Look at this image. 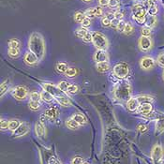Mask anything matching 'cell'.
Instances as JSON below:
<instances>
[{"label":"cell","mask_w":164,"mask_h":164,"mask_svg":"<svg viewBox=\"0 0 164 164\" xmlns=\"http://www.w3.org/2000/svg\"><path fill=\"white\" fill-rule=\"evenodd\" d=\"M146 26L148 27H154L157 24V18L156 16H150L149 19H146Z\"/></svg>","instance_id":"27"},{"label":"cell","mask_w":164,"mask_h":164,"mask_svg":"<svg viewBox=\"0 0 164 164\" xmlns=\"http://www.w3.org/2000/svg\"><path fill=\"white\" fill-rule=\"evenodd\" d=\"M137 130L140 131V132H145V131L147 130V127L145 126V125H144V124H139L137 126Z\"/></svg>","instance_id":"49"},{"label":"cell","mask_w":164,"mask_h":164,"mask_svg":"<svg viewBox=\"0 0 164 164\" xmlns=\"http://www.w3.org/2000/svg\"><path fill=\"white\" fill-rule=\"evenodd\" d=\"M121 20H118V19L116 18H114V19H112V21H111V26L112 28H117L118 26V24H119V22H120Z\"/></svg>","instance_id":"47"},{"label":"cell","mask_w":164,"mask_h":164,"mask_svg":"<svg viewBox=\"0 0 164 164\" xmlns=\"http://www.w3.org/2000/svg\"><path fill=\"white\" fill-rule=\"evenodd\" d=\"M154 65H155V61H154L153 58H151V57H144L140 62L141 67H142L143 69H145V70L152 69Z\"/></svg>","instance_id":"12"},{"label":"cell","mask_w":164,"mask_h":164,"mask_svg":"<svg viewBox=\"0 0 164 164\" xmlns=\"http://www.w3.org/2000/svg\"><path fill=\"white\" fill-rule=\"evenodd\" d=\"M20 125H21L20 121L17 120V119L11 120V121H9V130L14 131L16 128H17L19 126H20Z\"/></svg>","instance_id":"24"},{"label":"cell","mask_w":164,"mask_h":164,"mask_svg":"<svg viewBox=\"0 0 164 164\" xmlns=\"http://www.w3.org/2000/svg\"><path fill=\"white\" fill-rule=\"evenodd\" d=\"M139 47L142 51H148L152 47V40L149 37L142 36L139 38Z\"/></svg>","instance_id":"8"},{"label":"cell","mask_w":164,"mask_h":164,"mask_svg":"<svg viewBox=\"0 0 164 164\" xmlns=\"http://www.w3.org/2000/svg\"><path fill=\"white\" fill-rule=\"evenodd\" d=\"M67 69H69V67H67V64L64 63V62H59L56 65V70L59 73H66Z\"/></svg>","instance_id":"23"},{"label":"cell","mask_w":164,"mask_h":164,"mask_svg":"<svg viewBox=\"0 0 164 164\" xmlns=\"http://www.w3.org/2000/svg\"><path fill=\"white\" fill-rule=\"evenodd\" d=\"M157 132L161 133L164 131V119H159L157 122Z\"/></svg>","instance_id":"32"},{"label":"cell","mask_w":164,"mask_h":164,"mask_svg":"<svg viewBox=\"0 0 164 164\" xmlns=\"http://www.w3.org/2000/svg\"><path fill=\"white\" fill-rule=\"evenodd\" d=\"M43 88L44 90H46L49 93H51L53 96H56V97H58V96H62V91L60 90L58 86H56L53 83H43Z\"/></svg>","instance_id":"9"},{"label":"cell","mask_w":164,"mask_h":164,"mask_svg":"<svg viewBox=\"0 0 164 164\" xmlns=\"http://www.w3.org/2000/svg\"><path fill=\"white\" fill-rule=\"evenodd\" d=\"M163 80H164V73H163Z\"/></svg>","instance_id":"60"},{"label":"cell","mask_w":164,"mask_h":164,"mask_svg":"<svg viewBox=\"0 0 164 164\" xmlns=\"http://www.w3.org/2000/svg\"><path fill=\"white\" fill-rule=\"evenodd\" d=\"M141 32H142V35L144 37H149L151 35V28L148 27V26H145V27H143L142 30H141Z\"/></svg>","instance_id":"41"},{"label":"cell","mask_w":164,"mask_h":164,"mask_svg":"<svg viewBox=\"0 0 164 164\" xmlns=\"http://www.w3.org/2000/svg\"><path fill=\"white\" fill-rule=\"evenodd\" d=\"M152 159L155 162H159L162 159V156H163V149L162 147L160 145H155L153 147V150H152Z\"/></svg>","instance_id":"10"},{"label":"cell","mask_w":164,"mask_h":164,"mask_svg":"<svg viewBox=\"0 0 164 164\" xmlns=\"http://www.w3.org/2000/svg\"><path fill=\"white\" fill-rule=\"evenodd\" d=\"M109 2L110 0H99V3L101 7H106V6H109Z\"/></svg>","instance_id":"53"},{"label":"cell","mask_w":164,"mask_h":164,"mask_svg":"<svg viewBox=\"0 0 164 164\" xmlns=\"http://www.w3.org/2000/svg\"><path fill=\"white\" fill-rule=\"evenodd\" d=\"M28 48H29L30 52L36 54L38 59H42L45 53V42L43 37L38 32L33 33L29 38Z\"/></svg>","instance_id":"1"},{"label":"cell","mask_w":164,"mask_h":164,"mask_svg":"<svg viewBox=\"0 0 164 164\" xmlns=\"http://www.w3.org/2000/svg\"><path fill=\"white\" fill-rule=\"evenodd\" d=\"M130 72V67L128 65L124 62L118 63L114 67V74L119 79H123L127 77Z\"/></svg>","instance_id":"5"},{"label":"cell","mask_w":164,"mask_h":164,"mask_svg":"<svg viewBox=\"0 0 164 164\" xmlns=\"http://www.w3.org/2000/svg\"><path fill=\"white\" fill-rule=\"evenodd\" d=\"M35 130H36V133L38 136H42L45 133V130H44V126L42 123H37L35 125Z\"/></svg>","instance_id":"22"},{"label":"cell","mask_w":164,"mask_h":164,"mask_svg":"<svg viewBox=\"0 0 164 164\" xmlns=\"http://www.w3.org/2000/svg\"><path fill=\"white\" fill-rule=\"evenodd\" d=\"M83 2H86V3H88V2H91L92 0H83Z\"/></svg>","instance_id":"57"},{"label":"cell","mask_w":164,"mask_h":164,"mask_svg":"<svg viewBox=\"0 0 164 164\" xmlns=\"http://www.w3.org/2000/svg\"><path fill=\"white\" fill-rule=\"evenodd\" d=\"M40 96H41V99L46 102H51L54 99V96L51 94V93L46 91V90H43V91L40 93Z\"/></svg>","instance_id":"19"},{"label":"cell","mask_w":164,"mask_h":164,"mask_svg":"<svg viewBox=\"0 0 164 164\" xmlns=\"http://www.w3.org/2000/svg\"><path fill=\"white\" fill-rule=\"evenodd\" d=\"M66 76L69 77V78H72V77H75L77 75V69L75 67H69L66 71Z\"/></svg>","instance_id":"29"},{"label":"cell","mask_w":164,"mask_h":164,"mask_svg":"<svg viewBox=\"0 0 164 164\" xmlns=\"http://www.w3.org/2000/svg\"><path fill=\"white\" fill-rule=\"evenodd\" d=\"M161 3H162V5L164 6V0H161Z\"/></svg>","instance_id":"58"},{"label":"cell","mask_w":164,"mask_h":164,"mask_svg":"<svg viewBox=\"0 0 164 164\" xmlns=\"http://www.w3.org/2000/svg\"><path fill=\"white\" fill-rule=\"evenodd\" d=\"M9 48H16V49H19L21 46V42L18 40H16V38H12V40H9Z\"/></svg>","instance_id":"30"},{"label":"cell","mask_w":164,"mask_h":164,"mask_svg":"<svg viewBox=\"0 0 164 164\" xmlns=\"http://www.w3.org/2000/svg\"><path fill=\"white\" fill-rule=\"evenodd\" d=\"M8 54L11 58H16V57L20 56V50L16 49V48H9L8 51Z\"/></svg>","instance_id":"25"},{"label":"cell","mask_w":164,"mask_h":164,"mask_svg":"<svg viewBox=\"0 0 164 164\" xmlns=\"http://www.w3.org/2000/svg\"><path fill=\"white\" fill-rule=\"evenodd\" d=\"M54 162H56V159L54 157H51V159L49 160V164H54Z\"/></svg>","instance_id":"55"},{"label":"cell","mask_w":164,"mask_h":164,"mask_svg":"<svg viewBox=\"0 0 164 164\" xmlns=\"http://www.w3.org/2000/svg\"><path fill=\"white\" fill-rule=\"evenodd\" d=\"M56 101H58L60 105L64 106V107H69V106L71 105L70 101L65 96H58V97H56Z\"/></svg>","instance_id":"18"},{"label":"cell","mask_w":164,"mask_h":164,"mask_svg":"<svg viewBox=\"0 0 164 164\" xmlns=\"http://www.w3.org/2000/svg\"><path fill=\"white\" fill-rule=\"evenodd\" d=\"M8 87H9V83H8V81L1 83V91H0V92H1V96H3V94H4L6 91H7Z\"/></svg>","instance_id":"46"},{"label":"cell","mask_w":164,"mask_h":164,"mask_svg":"<svg viewBox=\"0 0 164 164\" xmlns=\"http://www.w3.org/2000/svg\"><path fill=\"white\" fill-rule=\"evenodd\" d=\"M137 99L140 103H146V102H150L151 103V101H153V99L149 97V96H140V97H137Z\"/></svg>","instance_id":"31"},{"label":"cell","mask_w":164,"mask_h":164,"mask_svg":"<svg viewBox=\"0 0 164 164\" xmlns=\"http://www.w3.org/2000/svg\"><path fill=\"white\" fill-rule=\"evenodd\" d=\"M69 94H76L77 92H78V86H77L76 85H69V88H67V91Z\"/></svg>","instance_id":"37"},{"label":"cell","mask_w":164,"mask_h":164,"mask_svg":"<svg viewBox=\"0 0 164 164\" xmlns=\"http://www.w3.org/2000/svg\"><path fill=\"white\" fill-rule=\"evenodd\" d=\"M111 21L108 17H103L101 19V25L103 27H108L111 25Z\"/></svg>","instance_id":"39"},{"label":"cell","mask_w":164,"mask_h":164,"mask_svg":"<svg viewBox=\"0 0 164 164\" xmlns=\"http://www.w3.org/2000/svg\"><path fill=\"white\" fill-rule=\"evenodd\" d=\"M66 125L67 127L69 128V130H77V128H79L80 124L78 123V122H76L74 119H69L67 122H66Z\"/></svg>","instance_id":"20"},{"label":"cell","mask_w":164,"mask_h":164,"mask_svg":"<svg viewBox=\"0 0 164 164\" xmlns=\"http://www.w3.org/2000/svg\"><path fill=\"white\" fill-rule=\"evenodd\" d=\"M24 62L26 65L28 66H34V65H36V64L38 62V57L34 53H32V52H27L26 54H25V56H24Z\"/></svg>","instance_id":"11"},{"label":"cell","mask_w":164,"mask_h":164,"mask_svg":"<svg viewBox=\"0 0 164 164\" xmlns=\"http://www.w3.org/2000/svg\"><path fill=\"white\" fill-rule=\"evenodd\" d=\"M11 94L13 96V98L18 99V101H24V99H26L28 92L26 88L24 87V86H16L11 91Z\"/></svg>","instance_id":"6"},{"label":"cell","mask_w":164,"mask_h":164,"mask_svg":"<svg viewBox=\"0 0 164 164\" xmlns=\"http://www.w3.org/2000/svg\"><path fill=\"white\" fill-rule=\"evenodd\" d=\"M159 164H164V161H162V162H160Z\"/></svg>","instance_id":"59"},{"label":"cell","mask_w":164,"mask_h":164,"mask_svg":"<svg viewBox=\"0 0 164 164\" xmlns=\"http://www.w3.org/2000/svg\"><path fill=\"white\" fill-rule=\"evenodd\" d=\"M29 130H30L29 124L25 123V122H22V123H21L20 126H19V127L13 131V133H12V136H13V137H21V136H24V135L26 134Z\"/></svg>","instance_id":"7"},{"label":"cell","mask_w":164,"mask_h":164,"mask_svg":"<svg viewBox=\"0 0 164 164\" xmlns=\"http://www.w3.org/2000/svg\"><path fill=\"white\" fill-rule=\"evenodd\" d=\"M87 29L86 28H85V27H80V28H77L76 29V31H75V35L78 38H83L85 36L86 34H87Z\"/></svg>","instance_id":"26"},{"label":"cell","mask_w":164,"mask_h":164,"mask_svg":"<svg viewBox=\"0 0 164 164\" xmlns=\"http://www.w3.org/2000/svg\"><path fill=\"white\" fill-rule=\"evenodd\" d=\"M118 4H119V0H110V2H109V7L110 8L117 7Z\"/></svg>","instance_id":"52"},{"label":"cell","mask_w":164,"mask_h":164,"mask_svg":"<svg viewBox=\"0 0 164 164\" xmlns=\"http://www.w3.org/2000/svg\"><path fill=\"white\" fill-rule=\"evenodd\" d=\"M92 36H93L92 42L95 45L96 48H98V50L107 49L109 42L104 34H102L101 32H99V31H94L92 32Z\"/></svg>","instance_id":"4"},{"label":"cell","mask_w":164,"mask_h":164,"mask_svg":"<svg viewBox=\"0 0 164 164\" xmlns=\"http://www.w3.org/2000/svg\"><path fill=\"white\" fill-rule=\"evenodd\" d=\"M157 63L161 67H164V54H160L157 56Z\"/></svg>","instance_id":"51"},{"label":"cell","mask_w":164,"mask_h":164,"mask_svg":"<svg viewBox=\"0 0 164 164\" xmlns=\"http://www.w3.org/2000/svg\"><path fill=\"white\" fill-rule=\"evenodd\" d=\"M83 41L85 43H89L91 42V41L93 40V36H92V33H90V32H87V34L85 35V37H83Z\"/></svg>","instance_id":"38"},{"label":"cell","mask_w":164,"mask_h":164,"mask_svg":"<svg viewBox=\"0 0 164 164\" xmlns=\"http://www.w3.org/2000/svg\"><path fill=\"white\" fill-rule=\"evenodd\" d=\"M139 104L140 102L138 101L137 98H130L127 102V107L130 112H133L136 110V109L139 108Z\"/></svg>","instance_id":"15"},{"label":"cell","mask_w":164,"mask_h":164,"mask_svg":"<svg viewBox=\"0 0 164 164\" xmlns=\"http://www.w3.org/2000/svg\"><path fill=\"white\" fill-rule=\"evenodd\" d=\"M130 85L127 82H121L120 83H118V85L114 90L115 97L120 101H128L130 98Z\"/></svg>","instance_id":"2"},{"label":"cell","mask_w":164,"mask_h":164,"mask_svg":"<svg viewBox=\"0 0 164 164\" xmlns=\"http://www.w3.org/2000/svg\"><path fill=\"white\" fill-rule=\"evenodd\" d=\"M94 58L98 63L105 62V61L108 60V54L105 52V50H98L95 54Z\"/></svg>","instance_id":"13"},{"label":"cell","mask_w":164,"mask_h":164,"mask_svg":"<svg viewBox=\"0 0 164 164\" xmlns=\"http://www.w3.org/2000/svg\"><path fill=\"white\" fill-rule=\"evenodd\" d=\"M114 15V18L118 19V20H122V19H123V17H124V15L122 14L121 12H115Z\"/></svg>","instance_id":"54"},{"label":"cell","mask_w":164,"mask_h":164,"mask_svg":"<svg viewBox=\"0 0 164 164\" xmlns=\"http://www.w3.org/2000/svg\"><path fill=\"white\" fill-rule=\"evenodd\" d=\"M97 69L98 71L101 73L107 72L108 70L110 69V64H109L107 61H105V62H99L97 64Z\"/></svg>","instance_id":"17"},{"label":"cell","mask_w":164,"mask_h":164,"mask_svg":"<svg viewBox=\"0 0 164 164\" xmlns=\"http://www.w3.org/2000/svg\"><path fill=\"white\" fill-rule=\"evenodd\" d=\"M40 123H45V116L40 115Z\"/></svg>","instance_id":"56"},{"label":"cell","mask_w":164,"mask_h":164,"mask_svg":"<svg viewBox=\"0 0 164 164\" xmlns=\"http://www.w3.org/2000/svg\"><path fill=\"white\" fill-rule=\"evenodd\" d=\"M40 99H41V96L38 94V92H32V93H30V101L40 102Z\"/></svg>","instance_id":"35"},{"label":"cell","mask_w":164,"mask_h":164,"mask_svg":"<svg viewBox=\"0 0 164 164\" xmlns=\"http://www.w3.org/2000/svg\"><path fill=\"white\" fill-rule=\"evenodd\" d=\"M86 17L85 12H82V11H78L76 12L75 15H74V20L78 22H82L83 21V19Z\"/></svg>","instance_id":"28"},{"label":"cell","mask_w":164,"mask_h":164,"mask_svg":"<svg viewBox=\"0 0 164 164\" xmlns=\"http://www.w3.org/2000/svg\"><path fill=\"white\" fill-rule=\"evenodd\" d=\"M85 16L86 17H88V18H94V17H96L95 16V14H94V9H93V8L92 9H88L87 11H85Z\"/></svg>","instance_id":"45"},{"label":"cell","mask_w":164,"mask_h":164,"mask_svg":"<svg viewBox=\"0 0 164 164\" xmlns=\"http://www.w3.org/2000/svg\"><path fill=\"white\" fill-rule=\"evenodd\" d=\"M58 114H59V111L57 110L56 107H51L45 111V115H46L48 118L53 120L56 119V118L58 116Z\"/></svg>","instance_id":"16"},{"label":"cell","mask_w":164,"mask_h":164,"mask_svg":"<svg viewBox=\"0 0 164 164\" xmlns=\"http://www.w3.org/2000/svg\"><path fill=\"white\" fill-rule=\"evenodd\" d=\"M147 12H148V14L150 16H155L157 13V6H153V7H150L148 9V11H147Z\"/></svg>","instance_id":"43"},{"label":"cell","mask_w":164,"mask_h":164,"mask_svg":"<svg viewBox=\"0 0 164 164\" xmlns=\"http://www.w3.org/2000/svg\"><path fill=\"white\" fill-rule=\"evenodd\" d=\"M133 26L131 25L130 22H127V24H126V26H125V29H124V33L126 34V35H130L133 32Z\"/></svg>","instance_id":"36"},{"label":"cell","mask_w":164,"mask_h":164,"mask_svg":"<svg viewBox=\"0 0 164 164\" xmlns=\"http://www.w3.org/2000/svg\"><path fill=\"white\" fill-rule=\"evenodd\" d=\"M126 22L123 21V20H121L120 22H119V24H118V26H117V31L118 32H124V29H125V26H126Z\"/></svg>","instance_id":"44"},{"label":"cell","mask_w":164,"mask_h":164,"mask_svg":"<svg viewBox=\"0 0 164 164\" xmlns=\"http://www.w3.org/2000/svg\"><path fill=\"white\" fill-rule=\"evenodd\" d=\"M72 164H83V159L82 157H75L72 159Z\"/></svg>","instance_id":"48"},{"label":"cell","mask_w":164,"mask_h":164,"mask_svg":"<svg viewBox=\"0 0 164 164\" xmlns=\"http://www.w3.org/2000/svg\"><path fill=\"white\" fill-rule=\"evenodd\" d=\"M83 164H87V163H83Z\"/></svg>","instance_id":"61"},{"label":"cell","mask_w":164,"mask_h":164,"mask_svg":"<svg viewBox=\"0 0 164 164\" xmlns=\"http://www.w3.org/2000/svg\"><path fill=\"white\" fill-rule=\"evenodd\" d=\"M152 109H153V107L150 102H146V103H142L139 106L138 112L143 114H148L152 112Z\"/></svg>","instance_id":"14"},{"label":"cell","mask_w":164,"mask_h":164,"mask_svg":"<svg viewBox=\"0 0 164 164\" xmlns=\"http://www.w3.org/2000/svg\"><path fill=\"white\" fill-rule=\"evenodd\" d=\"M93 9H94V14H95V16H97V17H101V16L103 15V9H102L101 7L93 8Z\"/></svg>","instance_id":"42"},{"label":"cell","mask_w":164,"mask_h":164,"mask_svg":"<svg viewBox=\"0 0 164 164\" xmlns=\"http://www.w3.org/2000/svg\"><path fill=\"white\" fill-rule=\"evenodd\" d=\"M69 86V82H67V81H61L58 83V87L60 88V90L62 92H67Z\"/></svg>","instance_id":"33"},{"label":"cell","mask_w":164,"mask_h":164,"mask_svg":"<svg viewBox=\"0 0 164 164\" xmlns=\"http://www.w3.org/2000/svg\"><path fill=\"white\" fill-rule=\"evenodd\" d=\"M132 18L138 24L146 22V9L143 5L137 4L132 7Z\"/></svg>","instance_id":"3"},{"label":"cell","mask_w":164,"mask_h":164,"mask_svg":"<svg viewBox=\"0 0 164 164\" xmlns=\"http://www.w3.org/2000/svg\"><path fill=\"white\" fill-rule=\"evenodd\" d=\"M0 127H1V130H8L9 128V122H7L6 120H1V124H0Z\"/></svg>","instance_id":"50"},{"label":"cell","mask_w":164,"mask_h":164,"mask_svg":"<svg viewBox=\"0 0 164 164\" xmlns=\"http://www.w3.org/2000/svg\"><path fill=\"white\" fill-rule=\"evenodd\" d=\"M72 119H74L76 122H78L80 125H85V124L86 123L85 117L83 116V114H75L72 116Z\"/></svg>","instance_id":"21"},{"label":"cell","mask_w":164,"mask_h":164,"mask_svg":"<svg viewBox=\"0 0 164 164\" xmlns=\"http://www.w3.org/2000/svg\"><path fill=\"white\" fill-rule=\"evenodd\" d=\"M81 24H82V27H85V28L89 27L90 24H91V19L88 17H85L83 19V21L81 22Z\"/></svg>","instance_id":"40"},{"label":"cell","mask_w":164,"mask_h":164,"mask_svg":"<svg viewBox=\"0 0 164 164\" xmlns=\"http://www.w3.org/2000/svg\"><path fill=\"white\" fill-rule=\"evenodd\" d=\"M40 107V104L38 101H29V108L31 109V110L36 111V110H38Z\"/></svg>","instance_id":"34"}]
</instances>
